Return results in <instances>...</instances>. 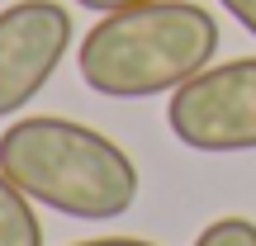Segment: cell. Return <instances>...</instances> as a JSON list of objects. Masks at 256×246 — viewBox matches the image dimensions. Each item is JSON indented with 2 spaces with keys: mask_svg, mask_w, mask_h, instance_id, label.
I'll return each instance as SVG.
<instances>
[{
  "mask_svg": "<svg viewBox=\"0 0 256 246\" xmlns=\"http://www.w3.org/2000/svg\"><path fill=\"white\" fill-rule=\"evenodd\" d=\"M218 5H223V9H228V14H232V19H238V24H242V28H247V33H252V38H256V0H218Z\"/></svg>",
  "mask_w": 256,
  "mask_h": 246,
  "instance_id": "obj_7",
  "label": "cell"
},
{
  "mask_svg": "<svg viewBox=\"0 0 256 246\" xmlns=\"http://www.w3.org/2000/svg\"><path fill=\"white\" fill-rule=\"evenodd\" d=\"M194 246H256V223L252 218H214L194 237Z\"/></svg>",
  "mask_w": 256,
  "mask_h": 246,
  "instance_id": "obj_6",
  "label": "cell"
},
{
  "mask_svg": "<svg viewBox=\"0 0 256 246\" xmlns=\"http://www.w3.org/2000/svg\"><path fill=\"white\" fill-rule=\"evenodd\" d=\"M0 246H43V223L34 199L0 171Z\"/></svg>",
  "mask_w": 256,
  "mask_h": 246,
  "instance_id": "obj_5",
  "label": "cell"
},
{
  "mask_svg": "<svg viewBox=\"0 0 256 246\" xmlns=\"http://www.w3.org/2000/svg\"><path fill=\"white\" fill-rule=\"evenodd\" d=\"M81 9H95V14H114V9H128V5H147V0H76Z\"/></svg>",
  "mask_w": 256,
  "mask_h": 246,
  "instance_id": "obj_8",
  "label": "cell"
},
{
  "mask_svg": "<svg viewBox=\"0 0 256 246\" xmlns=\"http://www.w3.org/2000/svg\"><path fill=\"white\" fill-rule=\"evenodd\" d=\"M218 52V19L194 0H147L100 14L76 47V71L104 100L171 95Z\"/></svg>",
  "mask_w": 256,
  "mask_h": 246,
  "instance_id": "obj_2",
  "label": "cell"
},
{
  "mask_svg": "<svg viewBox=\"0 0 256 246\" xmlns=\"http://www.w3.org/2000/svg\"><path fill=\"white\" fill-rule=\"evenodd\" d=\"M72 246H156L147 237H90V242H72Z\"/></svg>",
  "mask_w": 256,
  "mask_h": 246,
  "instance_id": "obj_9",
  "label": "cell"
},
{
  "mask_svg": "<svg viewBox=\"0 0 256 246\" xmlns=\"http://www.w3.org/2000/svg\"><path fill=\"white\" fill-rule=\"evenodd\" d=\"M166 123L190 152H256V57L209 62L200 76H190L180 90H171Z\"/></svg>",
  "mask_w": 256,
  "mask_h": 246,
  "instance_id": "obj_3",
  "label": "cell"
},
{
  "mask_svg": "<svg viewBox=\"0 0 256 246\" xmlns=\"http://www.w3.org/2000/svg\"><path fill=\"white\" fill-rule=\"evenodd\" d=\"M76 24L57 0H10L0 9V119L28 109L72 52Z\"/></svg>",
  "mask_w": 256,
  "mask_h": 246,
  "instance_id": "obj_4",
  "label": "cell"
},
{
  "mask_svg": "<svg viewBox=\"0 0 256 246\" xmlns=\"http://www.w3.org/2000/svg\"><path fill=\"white\" fill-rule=\"evenodd\" d=\"M0 171L34 204L81 223L124 218L142 190L133 156L114 137L57 114H28L10 123L0 133Z\"/></svg>",
  "mask_w": 256,
  "mask_h": 246,
  "instance_id": "obj_1",
  "label": "cell"
}]
</instances>
